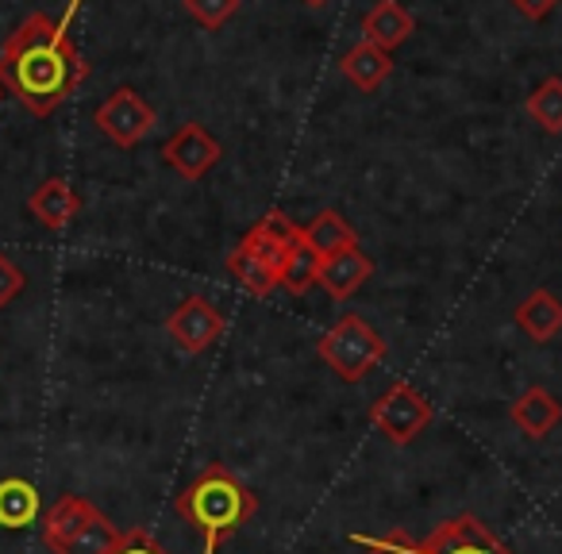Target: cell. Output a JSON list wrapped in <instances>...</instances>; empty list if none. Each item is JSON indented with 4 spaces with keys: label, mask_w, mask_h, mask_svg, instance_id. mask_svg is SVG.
<instances>
[{
    "label": "cell",
    "mask_w": 562,
    "mask_h": 554,
    "mask_svg": "<svg viewBox=\"0 0 562 554\" xmlns=\"http://www.w3.org/2000/svg\"><path fill=\"white\" fill-rule=\"evenodd\" d=\"M513 320L528 339L547 343V339H554L562 331V301L551 290H536L516 305Z\"/></svg>",
    "instance_id": "9a60e30c"
},
{
    "label": "cell",
    "mask_w": 562,
    "mask_h": 554,
    "mask_svg": "<svg viewBox=\"0 0 562 554\" xmlns=\"http://www.w3.org/2000/svg\"><path fill=\"white\" fill-rule=\"evenodd\" d=\"M508 416H513V423L528 439H543V436H551V428L562 420V405H559V397H554L551 389H543V385H531V389L520 393V400H513Z\"/></svg>",
    "instance_id": "5bb4252c"
},
{
    "label": "cell",
    "mask_w": 562,
    "mask_h": 554,
    "mask_svg": "<svg viewBox=\"0 0 562 554\" xmlns=\"http://www.w3.org/2000/svg\"><path fill=\"white\" fill-rule=\"evenodd\" d=\"M359 554H424L420 543L405 535V531H385V535H355Z\"/></svg>",
    "instance_id": "603a6c76"
},
{
    "label": "cell",
    "mask_w": 562,
    "mask_h": 554,
    "mask_svg": "<svg viewBox=\"0 0 562 554\" xmlns=\"http://www.w3.org/2000/svg\"><path fill=\"white\" fill-rule=\"evenodd\" d=\"M89 78V63L74 47L63 20L32 12L0 47V89L32 116H50Z\"/></svg>",
    "instance_id": "6da1fadb"
},
{
    "label": "cell",
    "mask_w": 562,
    "mask_h": 554,
    "mask_svg": "<svg viewBox=\"0 0 562 554\" xmlns=\"http://www.w3.org/2000/svg\"><path fill=\"white\" fill-rule=\"evenodd\" d=\"M166 331L186 354H201L224 336V316L216 313V305L204 297H186L170 316H166Z\"/></svg>",
    "instance_id": "ba28073f"
},
{
    "label": "cell",
    "mask_w": 562,
    "mask_h": 554,
    "mask_svg": "<svg viewBox=\"0 0 562 554\" xmlns=\"http://www.w3.org/2000/svg\"><path fill=\"white\" fill-rule=\"evenodd\" d=\"M305 4H313V9H321V4H328V0H305Z\"/></svg>",
    "instance_id": "4316f807"
},
{
    "label": "cell",
    "mask_w": 562,
    "mask_h": 554,
    "mask_svg": "<svg viewBox=\"0 0 562 554\" xmlns=\"http://www.w3.org/2000/svg\"><path fill=\"white\" fill-rule=\"evenodd\" d=\"M339 70H344V78L351 81L355 89L374 93V89H382V81L393 78V58L385 55V50L370 47V43H359V47H351L344 55Z\"/></svg>",
    "instance_id": "2e32d148"
},
{
    "label": "cell",
    "mask_w": 562,
    "mask_h": 554,
    "mask_svg": "<svg viewBox=\"0 0 562 554\" xmlns=\"http://www.w3.org/2000/svg\"><path fill=\"white\" fill-rule=\"evenodd\" d=\"M413 32H416V20L401 0H378L374 9L362 16V43L385 50V55L397 50Z\"/></svg>",
    "instance_id": "4fadbf2b"
},
{
    "label": "cell",
    "mask_w": 562,
    "mask_h": 554,
    "mask_svg": "<svg viewBox=\"0 0 562 554\" xmlns=\"http://www.w3.org/2000/svg\"><path fill=\"white\" fill-rule=\"evenodd\" d=\"M227 270H232L235 282H239L247 293H255V297H270V293L278 290V273H273L266 262H258V258L243 247H235L232 255H227Z\"/></svg>",
    "instance_id": "ffe728a7"
},
{
    "label": "cell",
    "mask_w": 562,
    "mask_h": 554,
    "mask_svg": "<svg viewBox=\"0 0 562 554\" xmlns=\"http://www.w3.org/2000/svg\"><path fill=\"white\" fill-rule=\"evenodd\" d=\"M301 239H305L321 258L336 255V250H344V247H359L355 227L347 224L336 208H321L308 224H301Z\"/></svg>",
    "instance_id": "e0dca14e"
},
{
    "label": "cell",
    "mask_w": 562,
    "mask_h": 554,
    "mask_svg": "<svg viewBox=\"0 0 562 554\" xmlns=\"http://www.w3.org/2000/svg\"><path fill=\"white\" fill-rule=\"evenodd\" d=\"M93 124L101 127L104 139H112L116 147H135V143H143L155 132V109H150L132 86H120L116 93L104 97Z\"/></svg>",
    "instance_id": "8992f818"
},
{
    "label": "cell",
    "mask_w": 562,
    "mask_h": 554,
    "mask_svg": "<svg viewBox=\"0 0 562 554\" xmlns=\"http://www.w3.org/2000/svg\"><path fill=\"white\" fill-rule=\"evenodd\" d=\"M162 162L186 181H201L212 166L220 162V143L204 132L201 124H181L170 139L162 143Z\"/></svg>",
    "instance_id": "9c48e42d"
},
{
    "label": "cell",
    "mask_w": 562,
    "mask_h": 554,
    "mask_svg": "<svg viewBox=\"0 0 562 554\" xmlns=\"http://www.w3.org/2000/svg\"><path fill=\"white\" fill-rule=\"evenodd\" d=\"M40 489L24 477H4L0 482V528L20 531L40 520Z\"/></svg>",
    "instance_id": "ac0fdd59"
},
{
    "label": "cell",
    "mask_w": 562,
    "mask_h": 554,
    "mask_svg": "<svg viewBox=\"0 0 562 554\" xmlns=\"http://www.w3.org/2000/svg\"><path fill=\"white\" fill-rule=\"evenodd\" d=\"M0 97H4V89H0Z\"/></svg>",
    "instance_id": "83f0119b"
},
{
    "label": "cell",
    "mask_w": 562,
    "mask_h": 554,
    "mask_svg": "<svg viewBox=\"0 0 562 554\" xmlns=\"http://www.w3.org/2000/svg\"><path fill=\"white\" fill-rule=\"evenodd\" d=\"M316 354L336 370L339 382H362L385 359V339L359 313H344L321 336Z\"/></svg>",
    "instance_id": "277c9868"
},
{
    "label": "cell",
    "mask_w": 562,
    "mask_h": 554,
    "mask_svg": "<svg viewBox=\"0 0 562 554\" xmlns=\"http://www.w3.org/2000/svg\"><path fill=\"white\" fill-rule=\"evenodd\" d=\"M173 508L201 535L204 554H220V546L258 512V497L227 466L209 462L196 482L173 497Z\"/></svg>",
    "instance_id": "7a4b0ae2"
},
{
    "label": "cell",
    "mask_w": 562,
    "mask_h": 554,
    "mask_svg": "<svg viewBox=\"0 0 562 554\" xmlns=\"http://www.w3.org/2000/svg\"><path fill=\"white\" fill-rule=\"evenodd\" d=\"M43 543L50 554H112V546L120 543V528L86 497L66 493L43 516Z\"/></svg>",
    "instance_id": "3957f363"
},
{
    "label": "cell",
    "mask_w": 562,
    "mask_h": 554,
    "mask_svg": "<svg viewBox=\"0 0 562 554\" xmlns=\"http://www.w3.org/2000/svg\"><path fill=\"white\" fill-rule=\"evenodd\" d=\"M370 278H374V262H370L359 247H344V250H336V255L321 258L316 285H321L331 301H351Z\"/></svg>",
    "instance_id": "8fae6325"
},
{
    "label": "cell",
    "mask_w": 562,
    "mask_h": 554,
    "mask_svg": "<svg viewBox=\"0 0 562 554\" xmlns=\"http://www.w3.org/2000/svg\"><path fill=\"white\" fill-rule=\"evenodd\" d=\"M431 420H436L431 400L424 397L420 389H413L408 382L390 385V389L370 405V423H374V428L397 446L413 443V439L420 436Z\"/></svg>",
    "instance_id": "5b68a950"
},
{
    "label": "cell",
    "mask_w": 562,
    "mask_h": 554,
    "mask_svg": "<svg viewBox=\"0 0 562 554\" xmlns=\"http://www.w3.org/2000/svg\"><path fill=\"white\" fill-rule=\"evenodd\" d=\"M24 285H27L24 270H20V265L12 262L9 255H0V308L12 305V301L24 293Z\"/></svg>",
    "instance_id": "d4e9b609"
},
{
    "label": "cell",
    "mask_w": 562,
    "mask_h": 554,
    "mask_svg": "<svg viewBox=\"0 0 562 554\" xmlns=\"http://www.w3.org/2000/svg\"><path fill=\"white\" fill-rule=\"evenodd\" d=\"M513 4H516V12H520V16L547 20L554 12V4H559V0H513Z\"/></svg>",
    "instance_id": "484cf974"
},
{
    "label": "cell",
    "mask_w": 562,
    "mask_h": 554,
    "mask_svg": "<svg viewBox=\"0 0 562 554\" xmlns=\"http://www.w3.org/2000/svg\"><path fill=\"white\" fill-rule=\"evenodd\" d=\"M528 116L543 127L547 135H562V78H543L536 93H528Z\"/></svg>",
    "instance_id": "44dd1931"
},
{
    "label": "cell",
    "mask_w": 562,
    "mask_h": 554,
    "mask_svg": "<svg viewBox=\"0 0 562 554\" xmlns=\"http://www.w3.org/2000/svg\"><path fill=\"white\" fill-rule=\"evenodd\" d=\"M297 242H301V224H293L285 212H266V216L258 219V224L250 227L247 235H243L239 247L250 250L258 262H266L273 273H278Z\"/></svg>",
    "instance_id": "30bf717a"
},
{
    "label": "cell",
    "mask_w": 562,
    "mask_h": 554,
    "mask_svg": "<svg viewBox=\"0 0 562 554\" xmlns=\"http://www.w3.org/2000/svg\"><path fill=\"white\" fill-rule=\"evenodd\" d=\"M27 212H32L47 231H66V227L81 216V196L74 193V185L66 178H47L27 196Z\"/></svg>",
    "instance_id": "7c38bea8"
},
{
    "label": "cell",
    "mask_w": 562,
    "mask_h": 554,
    "mask_svg": "<svg viewBox=\"0 0 562 554\" xmlns=\"http://www.w3.org/2000/svg\"><path fill=\"white\" fill-rule=\"evenodd\" d=\"M424 554H516L513 546H505L474 512H462L443 520L428 539L420 543Z\"/></svg>",
    "instance_id": "52a82bcc"
},
{
    "label": "cell",
    "mask_w": 562,
    "mask_h": 554,
    "mask_svg": "<svg viewBox=\"0 0 562 554\" xmlns=\"http://www.w3.org/2000/svg\"><path fill=\"white\" fill-rule=\"evenodd\" d=\"M112 554H170L147 528H132L120 531V543L112 546Z\"/></svg>",
    "instance_id": "cb8c5ba5"
},
{
    "label": "cell",
    "mask_w": 562,
    "mask_h": 554,
    "mask_svg": "<svg viewBox=\"0 0 562 554\" xmlns=\"http://www.w3.org/2000/svg\"><path fill=\"white\" fill-rule=\"evenodd\" d=\"M243 0H186V12L196 20L201 27H209V32H216V27H224L227 20L239 12Z\"/></svg>",
    "instance_id": "7402d4cb"
},
{
    "label": "cell",
    "mask_w": 562,
    "mask_h": 554,
    "mask_svg": "<svg viewBox=\"0 0 562 554\" xmlns=\"http://www.w3.org/2000/svg\"><path fill=\"white\" fill-rule=\"evenodd\" d=\"M316 273H321V255L301 239L297 247L290 250L285 265L278 270V290L293 293V297H305V293L316 285Z\"/></svg>",
    "instance_id": "d6986e66"
}]
</instances>
